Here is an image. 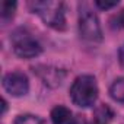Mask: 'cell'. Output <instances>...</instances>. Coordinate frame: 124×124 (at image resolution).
Listing matches in <instances>:
<instances>
[{"label": "cell", "instance_id": "obj_4", "mask_svg": "<svg viewBox=\"0 0 124 124\" xmlns=\"http://www.w3.org/2000/svg\"><path fill=\"white\" fill-rule=\"evenodd\" d=\"M79 31L80 35L91 42L102 41V29L98 16L89 9H82L79 13Z\"/></svg>", "mask_w": 124, "mask_h": 124}, {"label": "cell", "instance_id": "obj_12", "mask_svg": "<svg viewBox=\"0 0 124 124\" xmlns=\"http://www.w3.org/2000/svg\"><path fill=\"white\" fill-rule=\"evenodd\" d=\"M111 26L112 28H124V9L118 12L117 15L112 16L111 19Z\"/></svg>", "mask_w": 124, "mask_h": 124}, {"label": "cell", "instance_id": "obj_5", "mask_svg": "<svg viewBox=\"0 0 124 124\" xmlns=\"http://www.w3.org/2000/svg\"><path fill=\"white\" fill-rule=\"evenodd\" d=\"M3 88L12 96H23L29 91V82L26 75H23L22 72H12L5 75Z\"/></svg>", "mask_w": 124, "mask_h": 124}, {"label": "cell", "instance_id": "obj_6", "mask_svg": "<svg viewBox=\"0 0 124 124\" xmlns=\"http://www.w3.org/2000/svg\"><path fill=\"white\" fill-rule=\"evenodd\" d=\"M44 70H37V73L39 75V78L44 80L45 85H50V86H58L61 83V80L64 79V73L58 70V69H53V67H45L42 66Z\"/></svg>", "mask_w": 124, "mask_h": 124}, {"label": "cell", "instance_id": "obj_8", "mask_svg": "<svg viewBox=\"0 0 124 124\" xmlns=\"http://www.w3.org/2000/svg\"><path fill=\"white\" fill-rule=\"evenodd\" d=\"M109 95L117 102H124V78H118L109 88Z\"/></svg>", "mask_w": 124, "mask_h": 124}, {"label": "cell", "instance_id": "obj_14", "mask_svg": "<svg viewBox=\"0 0 124 124\" xmlns=\"http://www.w3.org/2000/svg\"><path fill=\"white\" fill-rule=\"evenodd\" d=\"M118 58H120V64L124 67V45L120 48V53H118Z\"/></svg>", "mask_w": 124, "mask_h": 124}, {"label": "cell", "instance_id": "obj_9", "mask_svg": "<svg viewBox=\"0 0 124 124\" xmlns=\"http://www.w3.org/2000/svg\"><path fill=\"white\" fill-rule=\"evenodd\" d=\"M15 9H16V3L15 2H2V6H0V15H2V19L3 21H8L10 18H13V13H15Z\"/></svg>", "mask_w": 124, "mask_h": 124}, {"label": "cell", "instance_id": "obj_2", "mask_svg": "<svg viewBox=\"0 0 124 124\" xmlns=\"http://www.w3.org/2000/svg\"><path fill=\"white\" fill-rule=\"evenodd\" d=\"M70 98L75 105L80 108H89L98 98V85L93 76L82 75L75 79L70 88Z\"/></svg>", "mask_w": 124, "mask_h": 124}, {"label": "cell", "instance_id": "obj_1", "mask_svg": "<svg viewBox=\"0 0 124 124\" xmlns=\"http://www.w3.org/2000/svg\"><path fill=\"white\" fill-rule=\"evenodd\" d=\"M29 8L37 13L42 22L54 29L63 31L66 28V8L61 2H51V0H37L31 2Z\"/></svg>", "mask_w": 124, "mask_h": 124}, {"label": "cell", "instance_id": "obj_15", "mask_svg": "<svg viewBox=\"0 0 124 124\" xmlns=\"http://www.w3.org/2000/svg\"><path fill=\"white\" fill-rule=\"evenodd\" d=\"M95 124H99V123H96V121H95Z\"/></svg>", "mask_w": 124, "mask_h": 124}, {"label": "cell", "instance_id": "obj_13", "mask_svg": "<svg viewBox=\"0 0 124 124\" xmlns=\"http://www.w3.org/2000/svg\"><path fill=\"white\" fill-rule=\"evenodd\" d=\"M95 5H96L98 8H101V9H111V8H114V6H117V5H118V0H112V2H104V0H96Z\"/></svg>", "mask_w": 124, "mask_h": 124}, {"label": "cell", "instance_id": "obj_11", "mask_svg": "<svg viewBox=\"0 0 124 124\" xmlns=\"http://www.w3.org/2000/svg\"><path fill=\"white\" fill-rule=\"evenodd\" d=\"M15 124H44V121L32 114H25V115H19L15 120Z\"/></svg>", "mask_w": 124, "mask_h": 124}, {"label": "cell", "instance_id": "obj_7", "mask_svg": "<svg viewBox=\"0 0 124 124\" xmlns=\"http://www.w3.org/2000/svg\"><path fill=\"white\" fill-rule=\"evenodd\" d=\"M51 121H53V124H76L73 112L63 105H57L53 108Z\"/></svg>", "mask_w": 124, "mask_h": 124}, {"label": "cell", "instance_id": "obj_3", "mask_svg": "<svg viewBox=\"0 0 124 124\" xmlns=\"http://www.w3.org/2000/svg\"><path fill=\"white\" fill-rule=\"evenodd\" d=\"M12 45L15 53L22 58H32L41 53V44L25 29H18L12 35Z\"/></svg>", "mask_w": 124, "mask_h": 124}, {"label": "cell", "instance_id": "obj_10", "mask_svg": "<svg viewBox=\"0 0 124 124\" xmlns=\"http://www.w3.org/2000/svg\"><path fill=\"white\" fill-rule=\"evenodd\" d=\"M111 118H112V112L109 111L108 107L102 105L101 108L96 109V123H99V124H107Z\"/></svg>", "mask_w": 124, "mask_h": 124}]
</instances>
